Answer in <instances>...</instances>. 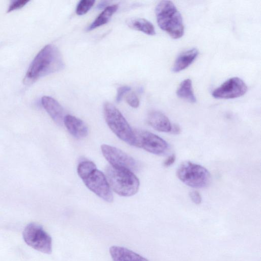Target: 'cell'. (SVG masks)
I'll return each instance as SVG.
<instances>
[{"label":"cell","mask_w":261,"mask_h":261,"mask_svg":"<svg viewBox=\"0 0 261 261\" xmlns=\"http://www.w3.org/2000/svg\"><path fill=\"white\" fill-rule=\"evenodd\" d=\"M181 129L180 127L177 124H173L172 125L170 133L173 134H178L180 133Z\"/></svg>","instance_id":"25"},{"label":"cell","mask_w":261,"mask_h":261,"mask_svg":"<svg viewBox=\"0 0 261 261\" xmlns=\"http://www.w3.org/2000/svg\"><path fill=\"white\" fill-rule=\"evenodd\" d=\"M189 196L191 200L196 204H199L202 201V197L200 193L195 190L191 191Z\"/></svg>","instance_id":"23"},{"label":"cell","mask_w":261,"mask_h":261,"mask_svg":"<svg viewBox=\"0 0 261 261\" xmlns=\"http://www.w3.org/2000/svg\"><path fill=\"white\" fill-rule=\"evenodd\" d=\"M110 253L113 261H148L146 258L126 248L113 246Z\"/></svg>","instance_id":"14"},{"label":"cell","mask_w":261,"mask_h":261,"mask_svg":"<svg viewBox=\"0 0 261 261\" xmlns=\"http://www.w3.org/2000/svg\"><path fill=\"white\" fill-rule=\"evenodd\" d=\"M198 55V50L195 48L187 50L181 53L175 60L172 71L178 72L190 66Z\"/></svg>","instance_id":"15"},{"label":"cell","mask_w":261,"mask_h":261,"mask_svg":"<svg viewBox=\"0 0 261 261\" xmlns=\"http://www.w3.org/2000/svg\"><path fill=\"white\" fill-rule=\"evenodd\" d=\"M176 175L181 181L193 188H205L211 180V174L205 167L189 161L184 162L178 166Z\"/></svg>","instance_id":"6"},{"label":"cell","mask_w":261,"mask_h":261,"mask_svg":"<svg viewBox=\"0 0 261 261\" xmlns=\"http://www.w3.org/2000/svg\"><path fill=\"white\" fill-rule=\"evenodd\" d=\"M127 25L131 29L139 31L148 35L155 34L153 25L148 20L142 18H130L126 20Z\"/></svg>","instance_id":"16"},{"label":"cell","mask_w":261,"mask_h":261,"mask_svg":"<svg viewBox=\"0 0 261 261\" xmlns=\"http://www.w3.org/2000/svg\"><path fill=\"white\" fill-rule=\"evenodd\" d=\"M156 21L160 28L173 39L181 37L184 33L182 16L174 4L162 1L155 8Z\"/></svg>","instance_id":"3"},{"label":"cell","mask_w":261,"mask_h":261,"mask_svg":"<svg viewBox=\"0 0 261 261\" xmlns=\"http://www.w3.org/2000/svg\"><path fill=\"white\" fill-rule=\"evenodd\" d=\"M127 103L132 107L137 108L139 106V99L134 92H130L125 96Z\"/></svg>","instance_id":"20"},{"label":"cell","mask_w":261,"mask_h":261,"mask_svg":"<svg viewBox=\"0 0 261 261\" xmlns=\"http://www.w3.org/2000/svg\"><path fill=\"white\" fill-rule=\"evenodd\" d=\"M147 122L154 129L164 133L171 132L172 124L168 118L159 111H152L148 115Z\"/></svg>","instance_id":"13"},{"label":"cell","mask_w":261,"mask_h":261,"mask_svg":"<svg viewBox=\"0 0 261 261\" xmlns=\"http://www.w3.org/2000/svg\"><path fill=\"white\" fill-rule=\"evenodd\" d=\"M29 2V0H16L13 1L8 7L7 12L19 9L23 7Z\"/></svg>","instance_id":"21"},{"label":"cell","mask_w":261,"mask_h":261,"mask_svg":"<svg viewBox=\"0 0 261 261\" xmlns=\"http://www.w3.org/2000/svg\"><path fill=\"white\" fill-rule=\"evenodd\" d=\"M24 242L34 249L46 254L52 252V239L42 226L35 223H30L23 231Z\"/></svg>","instance_id":"7"},{"label":"cell","mask_w":261,"mask_h":261,"mask_svg":"<svg viewBox=\"0 0 261 261\" xmlns=\"http://www.w3.org/2000/svg\"><path fill=\"white\" fill-rule=\"evenodd\" d=\"M65 66L59 49L53 44L44 46L30 64L23 82L30 85L40 78L62 70Z\"/></svg>","instance_id":"1"},{"label":"cell","mask_w":261,"mask_h":261,"mask_svg":"<svg viewBox=\"0 0 261 261\" xmlns=\"http://www.w3.org/2000/svg\"><path fill=\"white\" fill-rule=\"evenodd\" d=\"M136 146L142 148L148 152L156 154H165L169 148L168 144L162 138L149 132L135 130Z\"/></svg>","instance_id":"8"},{"label":"cell","mask_w":261,"mask_h":261,"mask_svg":"<svg viewBox=\"0 0 261 261\" xmlns=\"http://www.w3.org/2000/svg\"><path fill=\"white\" fill-rule=\"evenodd\" d=\"M103 155L111 166L136 171L138 168L136 161L121 150L115 147L103 144L101 146Z\"/></svg>","instance_id":"9"},{"label":"cell","mask_w":261,"mask_h":261,"mask_svg":"<svg viewBox=\"0 0 261 261\" xmlns=\"http://www.w3.org/2000/svg\"><path fill=\"white\" fill-rule=\"evenodd\" d=\"M247 86L238 77L228 79L212 92L214 97L219 99H232L241 97L247 91Z\"/></svg>","instance_id":"10"},{"label":"cell","mask_w":261,"mask_h":261,"mask_svg":"<svg viewBox=\"0 0 261 261\" xmlns=\"http://www.w3.org/2000/svg\"><path fill=\"white\" fill-rule=\"evenodd\" d=\"M118 8L117 5H113L106 7L87 28L91 31L107 23Z\"/></svg>","instance_id":"17"},{"label":"cell","mask_w":261,"mask_h":261,"mask_svg":"<svg viewBox=\"0 0 261 261\" xmlns=\"http://www.w3.org/2000/svg\"><path fill=\"white\" fill-rule=\"evenodd\" d=\"M78 175L86 187L103 200L112 202L113 195L106 176L89 161L80 163L77 166Z\"/></svg>","instance_id":"2"},{"label":"cell","mask_w":261,"mask_h":261,"mask_svg":"<svg viewBox=\"0 0 261 261\" xmlns=\"http://www.w3.org/2000/svg\"><path fill=\"white\" fill-rule=\"evenodd\" d=\"M130 90V87L127 86H123L118 88L117 89L116 101L117 102H120L124 95L127 92H129Z\"/></svg>","instance_id":"22"},{"label":"cell","mask_w":261,"mask_h":261,"mask_svg":"<svg viewBox=\"0 0 261 261\" xmlns=\"http://www.w3.org/2000/svg\"><path fill=\"white\" fill-rule=\"evenodd\" d=\"M176 159L175 155L172 154L169 155L164 162L163 166L168 167L172 165L175 162Z\"/></svg>","instance_id":"24"},{"label":"cell","mask_w":261,"mask_h":261,"mask_svg":"<svg viewBox=\"0 0 261 261\" xmlns=\"http://www.w3.org/2000/svg\"><path fill=\"white\" fill-rule=\"evenodd\" d=\"M177 96L191 103L196 102V98L194 95L192 81L190 79L182 81L176 91Z\"/></svg>","instance_id":"18"},{"label":"cell","mask_w":261,"mask_h":261,"mask_svg":"<svg viewBox=\"0 0 261 261\" xmlns=\"http://www.w3.org/2000/svg\"><path fill=\"white\" fill-rule=\"evenodd\" d=\"M105 174L110 188L117 194L128 197L138 192L139 180L132 171L110 165L106 168Z\"/></svg>","instance_id":"4"},{"label":"cell","mask_w":261,"mask_h":261,"mask_svg":"<svg viewBox=\"0 0 261 261\" xmlns=\"http://www.w3.org/2000/svg\"><path fill=\"white\" fill-rule=\"evenodd\" d=\"M70 134L77 139L86 137L88 129L85 123L80 119L67 115L65 116L63 123Z\"/></svg>","instance_id":"12"},{"label":"cell","mask_w":261,"mask_h":261,"mask_svg":"<svg viewBox=\"0 0 261 261\" xmlns=\"http://www.w3.org/2000/svg\"><path fill=\"white\" fill-rule=\"evenodd\" d=\"M103 111L106 122L111 130L124 142L136 146L135 132L119 110L111 103L106 102Z\"/></svg>","instance_id":"5"},{"label":"cell","mask_w":261,"mask_h":261,"mask_svg":"<svg viewBox=\"0 0 261 261\" xmlns=\"http://www.w3.org/2000/svg\"><path fill=\"white\" fill-rule=\"evenodd\" d=\"M95 1L92 0H82L77 4L75 12L78 15H83L87 13L93 7Z\"/></svg>","instance_id":"19"},{"label":"cell","mask_w":261,"mask_h":261,"mask_svg":"<svg viewBox=\"0 0 261 261\" xmlns=\"http://www.w3.org/2000/svg\"><path fill=\"white\" fill-rule=\"evenodd\" d=\"M41 103L52 119L57 124L62 125L65 116L62 106L56 99L47 96L42 97Z\"/></svg>","instance_id":"11"}]
</instances>
